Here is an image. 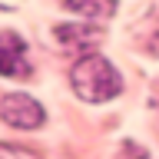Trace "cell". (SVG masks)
I'll return each instance as SVG.
<instances>
[{
    "instance_id": "6",
    "label": "cell",
    "mask_w": 159,
    "mask_h": 159,
    "mask_svg": "<svg viewBox=\"0 0 159 159\" xmlns=\"http://www.w3.org/2000/svg\"><path fill=\"white\" fill-rule=\"evenodd\" d=\"M0 159H37V156L27 152L23 146H0Z\"/></svg>"
},
{
    "instance_id": "4",
    "label": "cell",
    "mask_w": 159,
    "mask_h": 159,
    "mask_svg": "<svg viewBox=\"0 0 159 159\" xmlns=\"http://www.w3.org/2000/svg\"><path fill=\"white\" fill-rule=\"evenodd\" d=\"M57 40L66 50H80V53H89V47H96L103 40V30L96 27H73V23H60L57 27Z\"/></svg>"
},
{
    "instance_id": "5",
    "label": "cell",
    "mask_w": 159,
    "mask_h": 159,
    "mask_svg": "<svg viewBox=\"0 0 159 159\" xmlns=\"http://www.w3.org/2000/svg\"><path fill=\"white\" fill-rule=\"evenodd\" d=\"M66 7L80 17H109L116 10V0H66Z\"/></svg>"
},
{
    "instance_id": "3",
    "label": "cell",
    "mask_w": 159,
    "mask_h": 159,
    "mask_svg": "<svg viewBox=\"0 0 159 159\" xmlns=\"http://www.w3.org/2000/svg\"><path fill=\"white\" fill-rule=\"evenodd\" d=\"M30 63H27V43L20 33L3 30L0 33V76H27Z\"/></svg>"
},
{
    "instance_id": "2",
    "label": "cell",
    "mask_w": 159,
    "mask_h": 159,
    "mask_svg": "<svg viewBox=\"0 0 159 159\" xmlns=\"http://www.w3.org/2000/svg\"><path fill=\"white\" fill-rule=\"evenodd\" d=\"M0 116L17 129H37L43 123V106L27 93H7L0 99Z\"/></svg>"
},
{
    "instance_id": "1",
    "label": "cell",
    "mask_w": 159,
    "mask_h": 159,
    "mask_svg": "<svg viewBox=\"0 0 159 159\" xmlns=\"http://www.w3.org/2000/svg\"><path fill=\"white\" fill-rule=\"evenodd\" d=\"M70 76H73L76 96L86 99V103H106V99H113L119 89H123V80H119L116 66H113L106 57H99V53L80 57Z\"/></svg>"
}]
</instances>
